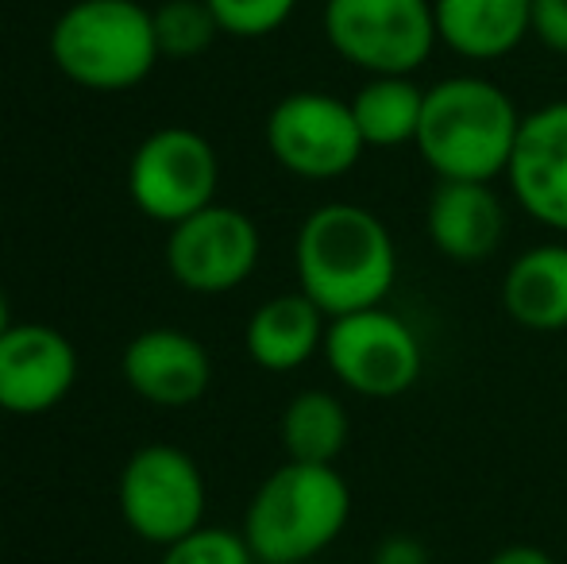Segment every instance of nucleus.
Instances as JSON below:
<instances>
[{"label": "nucleus", "mask_w": 567, "mask_h": 564, "mask_svg": "<svg viewBox=\"0 0 567 564\" xmlns=\"http://www.w3.org/2000/svg\"><path fill=\"white\" fill-rule=\"evenodd\" d=\"M151 16H155L158 51L171 59H194V54L209 51L213 39L220 35L217 16L209 12L205 0H166Z\"/></svg>", "instance_id": "nucleus-20"}, {"label": "nucleus", "mask_w": 567, "mask_h": 564, "mask_svg": "<svg viewBox=\"0 0 567 564\" xmlns=\"http://www.w3.org/2000/svg\"><path fill=\"white\" fill-rule=\"evenodd\" d=\"M486 564H556V561H553V553H545L540 545L517 542V545H502L498 553H491Z\"/></svg>", "instance_id": "nucleus-25"}, {"label": "nucleus", "mask_w": 567, "mask_h": 564, "mask_svg": "<svg viewBox=\"0 0 567 564\" xmlns=\"http://www.w3.org/2000/svg\"><path fill=\"white\" fill-rule=\"evenodd\" d=\"M282 449L286 460L298 464H337L340 452L348 449L351 418L348 407L332 391H301L282 410Z\"/></svg>", "instance_id": "nucleus-19"}, {"label": "nucleus", "mask_w": 567, "mask_h": 564, "mask_svg": "<svg viewBox=\"0 0 567 564\" xmlns=\"http://www.w3.org/2000/svg\"><path fill=\"white\" fill-rule=\"evenodd\" d=\"M298 290L324 309V317L386 306L398 283V244L379 213L355 202L317 205L293 244Z\"/></svg>", "instance_id": "nucleus-1"}, {"label": "nucleus", "mask_w": 567, "mask_h": 564, "mask_svg": "<svg viewBox=\"0 0 567 564\" xmlns=\"http://www.w3.org/2000/svg\"><path fill=\"white\" fill-rule=\"evenodd\" d=\"M502 309L529 332L567 329V244H533L502 279Z\"/></svg>", "instance_id": "nucleus-17"}, {"label": "nucleus", "mask_w": 567, "mask_h": 564, "mask_svg": "<svg viewBox=\"0 0 567 564\" xmlns=\"http://www.w3.org/2000/svg\"><path fill=\"white\" fill-rule=\"evenodd\" d=\"M324 332H329L324 309L301 290H293L278 294L255 309L247 321L244 345L262 371L282 376V371H298L317 352H324Z\"/></svg>", "instance_id": "nucleus-16"}, {"label": "nucleus", "mask_w": 567, "mask_h": 564, "mask_svg": "<svg viewBox=\"0 0 567 564\" xmlns=\"http://www.w3.org/2000/svg\"><path fill=\"white\" fill-rule=\"evenodd\" d=\"M351 519V488L337 464L282 468L259 483L244 514V537L262 564H306L321 557Z\"/></svg>", "instance_id": "nucleus-3"}, {"label": "nucleus", "mask_w": 567, "mask_h": 564, "mask_svg": "<svg viewBox=\"0 0 567 564\" xmlns=\"http://www.w3.org/2000/svg\"><path fill=\"white\" fill-rule=\"evenodd\" d=\"M324 363L337 383L359 399H398L425 371V348L405 317L374 306L332 317L324 332Z\"/></svg>", "instance_id": "nucleus-7"}, {"label": "nucleus", "mask_w": 567, "mask_h": 564, "mask_svg": "<svg viewBox=\"0 0 567 564\" xmlns=\"http://www.w3.org/2000/svg\"><path fill=\"white\" fill-rule=\"evenodd\" d=\"M371 564H429V550L410 534H390L374 545Z\"/></svg>", "instance_id": "nucleus-24"}, {"label": "nucleus", "mask_w": 567, "mask_h": 564, "mask_svg": "<svg viewBox=\"0 0 567 564\" xmlns=\"http://www.w3.org/2000/svg\"><path fill=\"white\" fill-rule=\"evenodd\" d=\"M262 236L244 209L205 205L202 213L171 225L166 267L174 283L194 294H228L251 279L259 267Z\"/></svg>", "instance_id": "nucleus-10"}, {"label": "nucleus", "mask_w": 567, "mask_h": 564, "mask_svg": "<svg viewBox=\"0 0 567 564\" xmlns=\"http://www.w3.org/2000/svg\"><path fill=\"white\" fill-rule=\"evenodd\" d=\"M348 101L367 147L394 151L405 147V143H417L421 113H425V90L413 82V74L367 78Z\"/></svg>", "instance_id": "nucleus-18"}, {"label": "nucleus", "mask_w": 567, "mask_h": 564, "mask_svg": "<svg viewBox=\"0 0 567 564\" xmlns=\"http://www.w3.org/2000/svg\"><path fill=\"white\" fill-rule=\"evenodd\" d=\"M158 564H255V553L244 534L225 526H202L182 542L166 545Z\"/></svg>", "instance_id": "nucleus-22"}, {"label": "nucleus", "mask_w": 567, "mask_h": 564, "mask_svg": "<svg viewBox=\"0 0 567 564\" xmlns=\"http://www.w3.org/2000/svg\"><path fill=\"white\" fill-rule=\"evenodd\" d=\"M124 379L151 407L182 410L205 399L213 383V360L189 332L147 329L124 348Z\"/></svg>", "instance_id": "nucleus-13"}, {"label": "nucleus", "mask_w": 567, "mask_h": 564, "mask_svg": "<svg viewBox=\"0 0 567 564\" xmlns=\"http://www.w3.org/2000/svg\"><path fill=\"white\" fill-rule=\"evenodd\" d=\"M205 4L217 16L220 35L262 39V35H275L290 20L298 0H205Z\"/></svg>", "instance_id": "nucleus-21"}, {"label": "nucleus", "mask_w": 567, "mask_h": 564, "mask_svg": "<svg viewBox=\"0 0 567 564\" xmlns=\"http://www.w3.org/2000/svg\"><path fill=\"white\" fill-rule=\"evenodd\" d=\"M533 39L567 59V0H533Z\"/></svg>", "instance_id": "nucleus-23"}, {"label": "nucleus", "mask_w": 567, "mask_h": 564, "mask_svg": "<svg viewBox=\"0 0 567 564\" xmlns=\"http://www.w3.org/2000/svg\"><path fill=\"white\" fill-rule=\"evenodd\" d=\"M220 158L194 129H158L135 147L127 166V194L151 221L178 225L217 202Z\"/></svg>", "instance_id": "nucleus-9"}, {"label": "nucleus", "mask_w": 567, "mask_h": 564, "mask_svg": "<svg viewBox=\"0 0 567 564\" xmlns=\"http://www.w3.org/2000/svg\"><path fill=\"white\" fill-rule=\"evenodd\" d=\"M0 414H4V410H0Z\"/></svg>", "instance_id": "nucleus-27"}, {"label": "nucleus", "mask_w": 567, "mask_h": 564, "mask_svg": "<svg viewBox=\"0 0 567 564\" xmlns=\"http://www.w3.org/2000/svg\"><path fill=\"white\" fill-rule=\"evenodd\" d=\"M267 147L282 171L306 182H332L355 171L367 143L351 101L324 90H298L270 109Z\"/></svg>", "instance_id": "nucleus-8"}, {"label": "nucleus", "mask_w": 567, "mask_h": 564, "mask_svg": "<svg viewBox=\"0 0 567 564\" xmlns=\"http://www.w3.org/2000/svg\"><path fill=\"white\" fill-rule=\"evenodd\" d=\"M51 59L85 90H132L163 59L155 16L135 0H78L54 20Z\"/></svg>", "instance_id": "nucleus-4"}, {"label": "nucleus", "mask_w": 567, "mask_h": 564, "mask_svg": "<svg viewBox=\"0 0 567 564\" xmlns=\"http://www.w3.org/2000/svg\"><path fill=\"white\" fill-rule=\"evenodd\" d=\"M120 514L151 545H174L205 526L209 488L197 460L178 444H143L120 472Z\"/></svg>", "instance_id": "nucleus-6"}, {"label": "nucleus", "mask_w": 567, "mask_h": 564, "mask_svg": "<svg viewBox=\"0 0 567 564\" xmlns=\"http://www.w3.org/2000/svg\"><path fill=\"white\" fill-rule=\"evenodd\" d=\"M78 379L70 337L39 321H23L0 337V410L35 418L54 410Z\"/></svg>", "instance_id": "nucleus-11"}, {"label": "nucleus", "mask_w": 567, "mask_h": 564, "mask_svg": "<svg viewBox=\"0 0 567 564\" xmlns=\"http://www.w3.org/2000/svg\"><path fill=\"white\" fill-rule=\"evenodd\" d=\"M506 182L537 225L567 236V101H548L525 116Z\"/></svg>", "instance_id": "nucleus-12"}, {"label": "nucleus", "mask_w": 567, "mask_h": 564, "mask_svg": "<svg viewBox=\"0 0 567 564\" xmlns=\"http://www.w3.org/2000/svg\"><path fill=\"white\" fill-rule=\"evenodd\" d=\"M12 329V317H8V301H4V294H0V337Z\"/></svg>", "instance_id": "nucleus-26"}, {"label": "nucleus", "mask_w": 567, "mask_h": 564, "mask_svg": "<svg viewBox=\"0 0 567 564\" xmlns=\"http://www.w3.org/2000/svg\"><path fill=\"white\" fill-rule=\"evenodd\" d=\"M509 213L494 182H436L425 205L429 244L452 264H486L502 248Z\"/></svg>", "instance_id": "nucleus-14"}, {"label": "nucleus", "mask_w": 567, "mask_h": 564, "mask_svg": "<svg viewBox=\"0 0 567 564\" xmlns=\"http://www.w3.org/2000/svg\"><path fill=\"white\" fill-rule=\"evenodd\" d=\"M324 39L367 78L417 74L433 59V0H324Z\"/></svg>", "instance_id": "nucleus-5"}, {"label": "nucleus", "mask_w": 567, "mask_h": 564, "mask_svg": "<svg viewBox=\"0 0 567 564\" xmlns=\"http://www.w3.org/2000/svg\"><path fill=\"white\" fill-rule=\"evenodd\" d=\"M436 35L467 62H498L533 35V0H433Z\"/></svg>", "instance_id": "nucleus-15"}, {"label": "nucleus", "mask_w": 567, "mask_h": 564, "mask_svg": "<svg viewBox=\"0 0 567 564\" xmlns=\"http://www.w3.org/2000/svg\"><path fill=\"white\" fill-rule=\"evenodd\" d=\"M525 116L498 82L452 74L425 90V113L413 147L436 182L506 178Z\"/></svg>", "instance_id": "nucleus-2"}]
</instances>
